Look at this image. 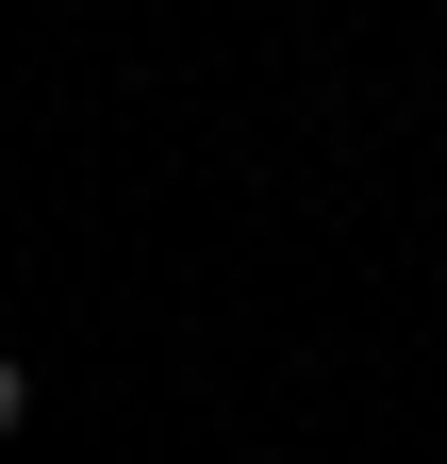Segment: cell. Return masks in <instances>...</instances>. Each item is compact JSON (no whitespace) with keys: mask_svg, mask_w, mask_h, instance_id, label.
<instances>
[{"mask_svg":"<svg viewBox=\"0 0 447 464\" xmlns=\"http://www.w3.org/2000/svg\"><path fill=\"white\" fill-rule=\"evenodd\" d=\"M17 415H33V365H17V348H0V431H17Z\"/></svg>","mask_w":447,"mask_h":464,"instance_id":"6da1fadb","label":"cell"}]
</instances>
